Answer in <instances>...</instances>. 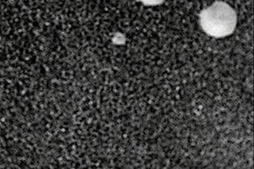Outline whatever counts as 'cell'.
Masks as SVG:
<instances>
[{
    "label": "cell",
    "instance_id": "cell-1",
    "mask_svg": "<svg viewBox=\"0 0 254 169\" xmlns=\"http://www.w3.org/2000/svg\"><path fill=\"white\" fill-rule=\"evenodd\" d=\"M200 23L206 34L215 38H223L235 30L236 13L228 4L217 1L201 12Z\"/></svg>",
    "mask_w": 254,
    "mask_h": 169
}]
</instances>
